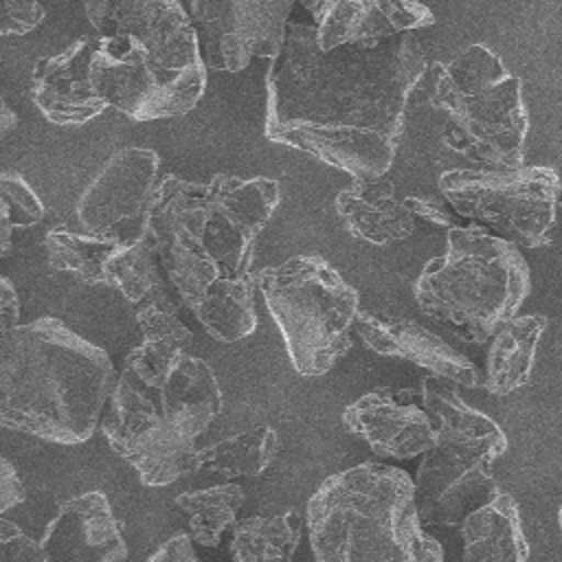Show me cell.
Wrapping results in <instances>:
<instances>
[{
    "instance_id": "6da1fadb",
    "label": "cell",
    "mask_w": 562,
    "mask_h": 562,
    "mask_svg": "<svg viewBox=\"0 0 562 562\" xmlns=\"http://www.w3.org/2000/svg\"><path fill=\"white\" fill-rule=\"evenodd\" d=\"M426 68L413 33L323 50L314 26L290 22L266 72L263 134L353 178H382Z\"/></svg>"
},
{
    "instance_id": "7a4b0ae2",
    "label": "cell",
    "mask_w": 562,
    "mask_h": 562,
    "mask_svg": "<svg viewBox=\"0 0 562 562\" xmlns=\"http://www.w3.org/2000/svg\"><path fill=\"white\" fill-rule=\"evenodd\" d=\"M220 411V382L206 360L143 340L123 362L101 430L143 485L162 487L200 470L195 441Z\"/></svg>"
},
{
    "instance_id": "3957f363",
    "label": "cell",
    "mask_w": 562,
    "mask_h": 562,
    "mask_svg": "<svg viewBox=\"0 0 562 562\" xmlns=\"http://www.w3.org/2000/svg\"><path fill=\"white\" fill-rule=\"evenodd\" d=\"M110 356L53 316L0 336V419L55 443L92 437L112 395Z\"/></svg>"
},
{
    "instance_id": "277c9868",
    "label": "cell",
    "mask_w": 562,
    "mask_h": 562,
    "mask_svg": "<svg viewBox=\"0 0 562 562\" xmlns=\"http://www.w3.org/2000/svg\"><path fill=\"white\" fill-rule=\"evenodd\" d=\"M305 522L316 562H443L419 520L413 479L393 465L331 474L307 501Z\"/></svg>"
},
{
    "instance_id": "5b68a950",
    "label": "cell",
    "mask_w": 562,
    "mask_h": 562,
    "mask_svg": "<svg viewBox=\"0 0 562 562\" xmlns=\"http://www.w3.org/2000/svg\"><path fill=\"white\" fill-rule=\"evenodd\" d=\"M529 266L516 244L483 226L448 228L446 252L419 272L417 307L457 338L483 345L518 316L529 294Z\"/></svg>"
},
{
    "instance_id": "8992f818",
    "label": "cell",
    "mask_w": 562,
    "mask_h": 562,
    "mask_svg": "<svg viewBox=\"0 0 562 562\" xmlns=\"http://www.w3.org/2000/svg\"><path fill=\"white\" fill-rule=\"evenodd\" d=\"M428 101L446 116L443 143L483 167H522L529 114L522 81L483 44L435 64Z\"/></svg>"
},
{
    "instance_id": "52a82bcc",
    "label": "cell",
    "mask_w": 562,
    "mask_h": 562,
    "mask_svg": "<svg viewBox=\"0 0 562 562\" xmlns=\"http://www.w3.org/2000/svg\"><path fill=\"white\" fill-rule=\"evenodd\" d=\"M299 375H325L351 347L358 290L318 255H294L255 274Z\"/></svg>"
},
{
    "instance_id": "ba28073f",
    "label": "cell",
    "mask_w": 562,
    "mask_h": 562,
    "mask_svg": "<svg viewBox=\"0 0 562 562\" xmlns=\"http://www.w3.org/2000/svg\"><path fill=\"white\" fill-rule=\"evenodd\" d=\"M450 209L516 246L542 248L558 220L560 173L551 167L450 169L439 176Z\"/></svg>"
},
{
    "instance_id": "9c48e42d",
    "label": "cell",
    "mask_w": 562,
    "mask_h": 562,
    "mask_svg": "<svg viewBox=\"0 0 562 562\" xmlns=\"http://www.w3.org/2000/svg\"><path fill=\"white\" fill-rule=\"evenodd\" d=\"M99 37H121L147 59L182 112H191L206 88V66L193 20L180 0H81Z\"/></svg>"
},
{
    "instance_id": "30bf717a",
    "label": "cell",
    "mask_w": 562,
    "mask_h": 562,
    "mask_svg": "<svg viewBox=\"0 0 562 562\" xmlns=\"http://www.w3.org/2000/svg\"><path fill=\"white\" fill-rule=\"evenodd\" d=\"M145 235L184 307L193 310L224 279L204 246V182L162 176Z\"/></svg>"
},
{
    "instance_id": "8fae6325",
    "label": "cell",
    "mask_w": 562,
    "mask_h": 562,
    "mask_svg": "<svg viewBox=\"0 0 562 562\" xmlns=\"http://www.w3.org/2000/svg\"><path fill=\"white\" fill-rule=\"evenodd\" d=\"M281 200L266 176L215 173L204 182V246L224 279L252 277L255 244Z\"/></svg>"
},
{
    "instance_id": "7c38bea8",
    "label": "cell",
    "mask_w": 562,
    "mask_h": 562,
    "mask_svg": "<svg viewBox=\"0 0 562 562\" xmlns=\"http://www.w3.org/2000/svg\"><path fill=\"white\" fill-rule=\"evenodd\" d=\"M292 0H191L204 66L239 72L255 57L274 59L288 35Z\"/></svg>"
},
{
    "instance_id": "4fadbf2b",
    "label": "cell",
    "mask_w": 562,
    "mask_h": 562,
    "mask_svg": "<svg viewBox=\"0 0 562 562\" xmlns=\"http://www.w3.org/2000/svg\"><path fill=\"white\" fill-rule=\"evenodd\" d=\"M160 158L147 147L116 149L77 198L75 211L83 231L140 239L156 195Z\"/></svg>"
},
{
    "instance_id": "5bb4252c",
    "label": "cell",
    "mask_w": 562,
    "mask_h": 562,
    "mask_svg": "<svg viewBox=\"0 0 562 562\" xmlns=\"http://www.w3.org/2000/svg\"><path fill=\"white\" fill-rule=\"evenodd\" d=\"M492 463L483 454L443 443L424 452L413 479L422 525L457 527L487 505L498 494Z\"/></svg>"
},
{
    "instance_id": "9a60e30c",
    "label": "cell",
    "mask_w": 562,
    "mask_h": 562,
    "mask_svg": "<svg viewBox=\"0 0 562 562\" xmlns=\"http://www.w3.org/2000/svg\"><path fill=\"white\" fill-rule=\"evenodd\" d=\"M314 20L323 50L375 44L435 24L419 0H301Z\"/></svg>"
},
{
    "instance_id": "2e32d148",
    "label": "cell",
    "mask_w": 562,
    "mask_h": 562,
    "mask_svg": "<svg viewBox=\"0 0 562 562\" xmlns=\"http://www.w3.org/2000/svg\"><path fill=\"white\" fill-rule=\"evenodd\" d=\"M90 81L108 108L132 121L149 123L184 114L147 59L136 55L121 37L97 35Z\"/></svg>"
},
{
    "instance_id": "e0dca14e",
    "label": "cell",
    "mask_w": 562,
    "mask_h": 562,
    "mask_svg": "<svg viewBox=\"0 0 562 562\" xmlns=\"http://www.w3.org/2000/svg\"><path fill=\"white\" fill-rule=\"evenodd\" d=\"M94 48L97 37L81 35L61 50L35 61L31 99L48 123L61 127L86 125L108 108L90 81Z\"/></svg>"
},
{
    "instance_id": "ac0fdd59",
    "label": "cell",
    "mask_w": 562,
    "mask_h": 562,
    "mask_svg": "<svg viewBox=\"0 0 562 562\" xmlns=\"http://www.w3.org/2000/svg\"><path fill=\"white\" fill-rule=\"evenodd\" d=\"M48 562H125L127 544L103 492L64 501L40 540Z\"/></svg>"
},
{
    "instance_id": "d6986e66",
    "label": "cell",
    "mask_w": 562,
    "mask_h": 562,
    "mask_svg": "<svg viewBox=\"0 0 562 562\" xmlns=\"http://www.w3.org/2000/svg\"><path fill=\"white\" fill-rule=\"evenodd\" d=\"M342 426L380 457L413 459L435 448V426L424 406L402 402L389 389H375L342 411Z\"/></svg>"
},
{
    "instance_id": "ffe728a7",
    "label": "cell",
    "mask_w": 562,
    "mask_h": 562,
    "mask_svg": "<svg viewBox=\"0 0 562 562\" xmlns=\"http://www.w3.org/2000/svg\"><path fill=\"white\" fill-rule=\"evenodd\" d=\"M356 334L380 356L411 360L432 375L446 378L465 389H476L481 384L476 367L417 321L360 312L356 318Z\"/></svg>"
},
{
    "instance_id": "44dd1931",
    "label": "cell",
    "mask_w": 562,
    "mask_h": 562,
    "mask_svg": "<svg viewBox=\"0 0 562 562\" xmlns=\"http://www.w3.org/2000/svg\"><path fill=\"white\" fill-rule=\"evenodd\" d=\"M334 211L353 237L371 246L406 239L415 231V215L406 209L404 198H397L386 176L353 178L336 193Z\"/></svg>"
},
{
    "instance_id": "7402d4cb",
    "label": "cell",
    "mask_w": 562,
    "mask_h": 562,
    "mask_svg": "<svg viewBox=\"0 0 562 562\" xmlns=\"http://www.w3.org/2000/svg\"><path fill=\"white\" fill-rule=\"evenodd\" d=\"M454 382L426 375L419 382L422 406L432 419L437 443L483 454L492 461L505 454L507 437L485 413L472 408L454 389Z\"/></svg>"
},
{
    "instance_id": "603a6c76",
    "label": "cell",
    "mask_w": 562,
    "mask_h": 562,
    "mask_svg": "<svg viewBox=\"0 0 562 562\" xmlns=\"http://www.w3.org/2000/svg\"><path fill=\"white\" fill-rule=\"evenodd\" d=\"M459 527L463 536L461 562H527L529 558L520 507L507 492H498Z\"/></svg>"
},
{
    "instance_id": "cb8c5ba5",
    "label": "cell",
    "mask_w": 562,
    "mask_h": 562,
    "mask_svg": "<svg viewBox=\"0 0 562 562\" xmlns=\"http://www.w3.org/2000/svg\"><path fill=\"white\" fill-rule=\"evenodd\" d=\"M547 316H514L492 338L485 362V389L492 395H509L531 378L536 349L544 334Z\"/></svg>"
},
{
    "instance_id": "d4e9b609",
    "label": "cell",
    "mask_w": 562,
    "mask_h": 562,
    "mask_svg": "<svg viewBox=\"0 0 562 562\" xmlns=\"http://www.w3.org/2000/svg\"><path fill=\"white\" fill-rule=\"evenodd\" d=\"M303 531L294 509L274 516H248L233 525L231 562H292Z\"/></svg>"
},
{
    "instance_id": "484cf974",
    "label": "cell",
    "mask_w": 562,
    "mask_h": 562,
    "mask_svg": "<svg viewBox=\"0 0 562 562\" xmlns=\"http://www.w3.org/2000/svg\"><path fill=\"white\" fill-rule=\"evenodd\" d=\"M255 274L244 279H220L191 310L202 327L220 342H237L257 327Z\"/></svg>"
},
{
    "instance_id": "4316f807",
    "label": "cell",
    "mask_w": 562,
    "mask_h": 562,
    "mask_svg": "<svg viewBox=\"0 0 562 562\" xmlns=\"http://www.w3.org/2000/svg\"><path fill=\"white\" fill-rule=\"evenodd\" d=\"M108 270L110 285H114L132 307L180 299L167 279L147 235L125 241L110 259Z\"/></svg>"
},
{
    "instance_id": "83f0119b",
    "label": "cell",
    "mask_w": 562,
    "mask_h": 562,
    "mask_svg": "<svg viewBox=\"0 0 562 562\" xmlns=\"http://www.w3.org/2000/svg\"><path fill=\"white\" fill-rule=\"evenodd\" d=\"M125 241L90 231H70L64 226L50 228L44 237V248L50 268L70 272L86 283L110 285V259Z\"/></svg>"
},
{
    "instance_id": "f1b7e54d",
    "label": "cell",
    "mask_w": 562,
    "mask_h": 562,
    "mask_svg": "<svg viewBox=\"0 0 562 562\" xmlns=\"http://www.w3.org/2000/svg\"><path fill=\"white\" fill-rule=\"evenodd\" d=\"M279 452V435L270 426H255L198 450L200 468L224 476H259Z\"/></svg>"
},
{
    "instance_id": "f546056e",
    "label": "cell",
    "mask_w": 562,
    "mask_h": 562,
    "mask_svg": "<svg viewBox=\"0 0 562 562\" xmlns=\"http://www.w3.org/2000/svg\"><path fill=\"white\" fill-rule=\"evenodd\" d=\"M246 501V492L237 483H220L176 496V507L189 516L193 542L217 547L222 533L233 527L237 512Z\"/></svg>"
},
{
    "instance_id": "4dcf8cb0",
    "label": "cell",
    "mask_w": 562,
    "mask_h": 562,
    "mask_svg": "<svg viewBox=\"0 0 562 562\" xmlns=\"http://www.w3.org/2000/svg\"><path fill=\"white\" fill-rule=\"evenodd\" d=\"M44 204L35 189L18 173L4 171L0 176V255L11 252V233L42 222Z\"/></svg>"
},
{
    "instance_id": "1f68e13d",
    "label": "cell",
    "mask_w": 562,
    "mask_h": 562,
    "mask_svg": "<svg viewBox=\"0 0 562 562\" xmlns=\"http://www.w3.org/2000/svg\"><path fill=\"white\" fill-rule=\"evenodd\" d=\"M46 0H0V33L26 35L37 29L46 18Z\"/></svg>"
},
{
    "instance_id": "d6a6232c",
    "label": "cell",
    "mask_w": 562,
    "mask_h": 562,
    "mask_svg": "<svg viewBox=\"0 0 562 562\" xmlns=\"http://www.w3.org/2000/svg\"><path fill=\"white\" fill-rule=\"evenodd\" d=\"M0 562H48L42 544L29 538L15 522L0 520Z\"/></svg>"
},
{
    "instance_id": "836d02e7",
    "label": "cell",
    "mask_w": 562,
    "mask_h": 562,
    "mask_svg": "<svg viewBox=\"0 0 562 562\" xmlns=\"http://www.w3.org/2000/svg\"><path fill=\"white\" fill-rule=\"evenodd\" d=\"M404 204L406 209L415 215V217H422L424 222L432 224V226H439V228H454L459 226L457 222V213L448 211L443 204H439L437 200L432 198H424V195H406L404 198Z\"/></svg>"
},
{
    "instance_id": "e575fe53",
    "label": "cell",
    "mask_w": 562,
    "mask_h": 562,
    "mask_svg": "<svg viewBox=\"0 0 562 562\" xmlns=\"http://www.w3.org/2000/svg\"><path fill=\"white\" fill-rule=\"evenodd\" d=\"M145 562H202L193 551L191 533H176L162 542Z\"/></svg>"
},
{
    "instance_id": "d590c367",
    "label": "cell",
    "mask_w": 562,
    "mask_h": 562,
    "mask_svg": "<svg viewBox=\"0 0 562 562\" xmlns=\"http://www.w3.org/2000/svg\"><path fill=\"white\" fill-rule=\"evenodd\" d=\"M24 498H26V490L18 476V470L7 457H2L0 459V512L11 509Z\"/></svg>"
},
{
    "instance_id": "8d00e7d4",
    "label": "cell",
    "mask_w": 562,
    "mask_h": 562,
    "mask_svg": "<svg viewBox=\"0 0 562 562\" xmlns=\"http://www.w3.org/2000/svg\"><path fill=\"white\" fill-rule=\"evenodd\" d=\"M20 299L18 292L13 288V283L2 277L0 279V331H9L13 327H18L20 323Z\"/></svg>"
},
{
    "instance_id": "74e56055",
    "label": "cell",
    "mask_w": 562,
    "mask_h": 562,
    "mask_svg": "<svg viewBox=\"0 0 562 562\" xmlns=\"http://www.w3.org/2000/svg\"><path fill=\"white\" fill-rule=\"evenodd\" d=\"M18 123H20L18 114H15V112L11 110V105L2 99V101H0V136L7 138L9 132L18 127Z\"/></svg>"
},
{
    "instance_id": "f35d334b",
    "label": "cell",
    "mask_w": 562,
    "mask_h": 562,
    "mask_svg": "<svg viewBox=\"0 0 562 562\" xmlns=\"http://www.w3.org/2000/svg\"><path fill=\"white\" fill-rule=\"evenodd\" d=\"M558 206L562 209V173H560V193H558Z\"/></svg>"
},
{
    "instance_id": "ab89813d",
    "label": "cell",
    "mask_w": 562,
    "mask_h": 562,
    "mask_svg": "<svg viewBox=\"0 0 562 562\" xmlns=\"http://www.w3.org/2000/svg\"><path fill=\"white\" fill-rule=\"evenodd\" d=\"M558 525H560V533H562V505H560V514H558Z\"/></svg>"
}]
</instances>
